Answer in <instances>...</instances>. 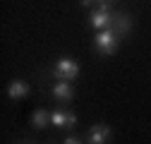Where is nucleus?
<instances>
[{
	"mask_svg": "<svg viewBox=\"0 0 151 144\" xmlns=\"http://www.w3.org/2000/svg\"><path fill=\"white\" fill-rule=\"evenodd\" d=\"M63 144H84V142H82V139H79V137H77V135H67V137H65V142H63Z\"/></svg>",
	"mask_w": 151,
	"mask_h": 144,
	"instance_id": "obj_10",
	"label": "nucleus"
},
{
	"mask_svg": "<svg viewBox=\"0 0 151 144\" xmlns=\"http://www.w3.org/2000/svg\"><path fill=\"white\" fill-rule=\"evenodd\" d=\"M31 94V84L24 82V79H12L7 84V99L17 101V99H27Z\"/></svg>",
	"mask_w": 151,
	"mask_h": 144,
	"instance_id": "obj_8",
	"label": "nucleus"
},
{
	"mask_svg": "<svg viewBox=\"0 0 151 144\" xmlns=\"http://www.w3.org/2000/svg\"><path fill=\"white\" fill-rule=\"evenodd\" d=\"M120 36L115 34V31H113L110 27L108 29H101L96 36H93V50H96L99 53V55H115V53H118V48H120Z\"/></svg>",
	"mask_w": 151,
	"mask_h": 144,
	"instance_id": "obj_2",
	"label": "nucleus"
},
{
	"mask_svg": "<svg viewBox=\"0 0 151 144\" xmlns=\"http://www.w3.org/2000/svg\"><path fill=\"white\" fill-rule=\"evenodd\" d=\"M93 3H96V0H79V5H82V7H86V10H89Z\"/></svg>",
	"mask_w": 151,
	"mask_h": 144,
	"instance_id": "obj_11",
	"label": "nucleus"
},
{
	"mask_svg": "<svg viewBox=\"0 0 151 144\" xmlns=\"http://www.w3.org/2000/svg\"><path fill=\"white\" fill-rule=\"evenodd\" d=\"M110 137H113V130L106 122H93L89 127V132H86V142L89 144H108Z\"/></svg>",
	"mask_w": 151,
	"mask_h": 144,
	"instance_id": "obj_6",
	"label": "nucleus"
},
{
	"mask_svg": "<svg viewBox=\"0 0 151 144\" xmlns=\"http://www.w3.org/2000/svg\"><path fill=\"white\" fill-rule=\"evenodd\" d=\"M50 125L58 127V130H70V127L77 125V115L72 111H67V108L58 106V108H53V113H50Z\"/></svg>",
	"mask_w": 151,
	"mask_h": 144,
	"instance_id": "obj_5",
	"label": "nucleus"
},
{
	"mask_svg": "<svg viewBox=\"0 0 151 144\" xmlns=\"http://www.w3.org/2000/svg\"><path fill=\"white\" fill-rule=\"evenodd\" d=\"M48 96L58 103H70L77 96V89H74L72 82H53L50 89H48Z\"/></svg>",
	"mask_w": 151,
	"mask_h": 144,
	"instance_id": "obj_4",
	"label": "nucleus"
},
{
	"mask_svg": "<svg viewBox=\"0 0 151 144\" xmlns=\"http://www.w3.org/2000/svg\"><path fill=\"white\" fill-rule=\"evenodd\" d=\"M113 14H115L113 3H99V7H93V10L89 12V27H93L96 31L108 29L110 22H113Z\"/></svg>",
	"mask_w": 151,
	"mask_h": 144,
	"instance_id": "obj_3",
	"label": "nucleus"
},
{
	"mask_svg": "<svg viewBox=\"0 0 151 144\" xmlns=\"http://www.w3.org/2000/svg\"><path fill=\"white\" fill-rule=\"evenodd\" d=\"M79 72H82V67H79V63L74 60V58H60V60H55L48 67L46 75L53 77V79H58V82H74V79L79 77Z\"/></svg>",
	"mask_w": 151,
	"mask_h": 144,
	"instance_id": "obj_1",
	"label": "nucleus"
},
{
	"mask_svg": "<svg viewBox=\"0 0 151 144\" xmlns=\"http://www.w3.org/2000/svg\"><path fill=\"white\" fill-rule=\"evenodd\" d=\"M99 3H115V0H99Z\"/></svg>",
	"mask_w": 151,
	"mask_h": 144,
	"instance_id": "obj_12",
	"label": "nucleus"
},
{
	"mask_svg": "<svg viewBox=\"0 0 151 144\" xmlns=\"http://www.w3.org/2000/svg\"><path fill=\"white\" fill-rule=\"evenodd\" d=\"M132 27H134V22H132V17H129L127 12H115V14H113L110 29L115 31L120 39H127V36H129V31H132Z\"/></svg>",
	"mask_w": 151,
	"mask_h": 144,
	"instance_id": "obj_7",
	"label": "nucleus"
},
{
	"mask_svg": "<svg viewBox=\"0 0 151 144\" xmlns=\"http://www.w3.org/2000/svg\"><path fill=\"white\" fill-rule=\"evenodd\" d=\"M31 127L34 130H46L50 125V111H46V108H36V111L31 113Z\"/></svg>",
	"mask_w": 151,
	"mask_h": 144,
	"instance_id": "obj_9",
	"label": "nucleus"
}]
</instances>
